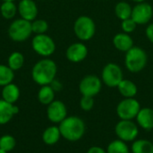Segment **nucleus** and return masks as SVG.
<instances>
[{
  "instance_id": "obj_19",
  "label": "nucleus",
  "mask_w": 153,
  "mask_h": 153,
  "mask_svg": "<svg viewBox=\"0 0 153 153\" xmlns=\"http://www.w3.org/2000/svg\"><path fill=\"white\" fill-rule=\"evenodd\" d=\"M117 88L124 98H134L138 92L136 84L128 79H123Z\"/></svg>"
},
{
  "instance_id": "obj_36",
  "label": "nucleus",
  "mask_w": 153,
  "mask_h": 153,
  "mask_svg": "<svg viewBox=\"0 0 153 153\" xmlns=\"http://www.w3.org/2000/svg\"><path fill=\"white\" fill-rule=\"evenodd\" d=\"M6 1H10V2H14L15 0H2V2H6Z\"/></svg>"
},
{
  "instance_id": "obj_30",
  "label": "nucleus",
  "mask_w": 153,
  "mask_h": 153,
  "mask_svg": "<svg viewBox=\"0 0 153 153\" xmlns=\"http://www.w3.org/2000/svg\"><path fill=\"white\" fill-rule=\"evenodd\" d=\"M95 104V100L93 97H89V96H82L80 100V108L82 110L85 112L91 111Z\"/></svg>"
},
{
  "instance_id": "obj_27",
  "label": "nucleus",
  "mask_w": 153,
  "mask_h": 153,
  "mask_svg": "<svg viewBox=\"0 0 153 153\" xmlns=\"http://www.w3.org/2000/svg\"><path fill=\"white\" fill-rule=\"evenodd\" d=\"M14 79V71H13L8 65L0 64V86L4 87L11 82Z\"/></svg>"
},
{
  "instance_id": "obj_4",
  "label": "nucleus",
  "mask_w": 153,
  "mask_h": 153,
  "mask_svg": "<svg viewBox=\"0 0 153 153\" xmlns=\"http://www.w3.org/2000/svg\"><path fill=\"white\" fill-rule=\"evenodd\" d=\"M74 31L75 36L82 41H88L91 39L96 32V24L94 21L87 16H79L74 24Z\"/></svg>"
},
{
  "instance_id": "obj_12",
  "label": "nucleus",
  "mask_w": 153,
  "mask_h": 153,
  "mask_svg": "<svg viewBox=\"0 0 153 153\" xmlns=\"http://www.w3.org/2000/svg\"><path fill=\"white\" fill-rule=\"evenodd\" d=\"M48 119L53 124H60L67 116V108L61 100H54L47 108Z\"/></svg>"
},
{
  "instance_id": "obj_37",
  "label": "nucleus",
  "mask_w": 153,
  "mask_h": 153,
  "mask_svg": "<svg viewBox=\"0 0 153 153\" xmlns=\"http://www.w3.org/2000/svg\"><path fill=\"white\" fill-rule=\"evenodd\" d=\"M0 153H8V152H5L4 151H3V150H1V149H0Z\"/></svg>"
},
{
  "instance_id": "obj_11",
  "label": "nucleus",
  "mask_w": 153,
  "mask_h": 153,
  "mask_svg": "<svg viewBox=\"0 0 153 153\" xmlns=\"http://www.w3.org/2000/svg\"><path fill=\"white\" fill-rule=\"evenodd\" d=\"M153 16L152 6L147 2L138 3L133 7L131 18L137 23V25H143L148 23Z\"/></svg>"
},
{
  "instance_id": "obj_6",
  "label": "nucleus",
  "mask_w": 153,
  "mask_h": 153,
  "mask_svg": "<svg viewBox=\"0 0 153 153\" xmlns=\"http://www.w3.org/2000/svg\"><path fill=\"white\" fill-rule=\"evenodd\" d=\"M117 139L126 143H133L139 135V126L133 120H119L115 126Z\"/></svg>"
},
{
  "instance_id": "obj_1",
  "label": "nucleus",
  "mask_w": 153,
  "mask_h": 153,
  "mask_svg": "<svg viewBox=\"0 0 153 153\" xmlns=\"http://www.w3.org/2000/svg\"><path fill=\"white\" fill-rule=\"evenodd\" d=\"M57 66L55 61L45 57L38 61L32 67L31 78L34 82L40 86L49 85L56 76Z\"/></svg>"
},
{
  "instance_id": "obj_15",
  "label": "nucleus",
  "mask_w": 153,
  "mask_h": 153,
  "mask_svg": "<svg viewBox=\"0 0 153 153\" xmlns=\"http://www.w3.org/2000/svg\"><path fill=\"white\" fill-rule=\"evenodd\" d=\"M138 126L144 131L153 130V108H142L135 117Z\"/></svg>"
},
{
  "instance_id": "obj_22",
  "label": "nucleus",
  "mask_w": 153,
  "mask_h": 153,
  "mask_svg": "<svg viewBox=\"0 0 153 153\" xmlns=\"http://www.w3.org/2000/svg\"><path fill=\"white\" fill-rule=\"evenodd\" d=\"M55 93L56 91L50 85L41 86L38 92V100L40 104L48 106L55 100Z\"/></svg>"
},
{
  "instance_id": "obj_8",
  "label": "nucleus",
  "mask_w": 153,
  "mask_h": 153,
  "mask_svg": "<svg viewBox=\"0 0 153 153\" xmlns=\"http://www.w3.org/2000/svg\"><path fill=\"white\" fill-rule=\"evenodd\" d=\"M141 108V104L136 99L124 98L117 106V115L121 120H133Z\"/></svg>"
},
{
  "instance_id": "obj_3",
  "label": "nucleus",
  "mask_w": 153,
  "mask_h": 153,
  "mask_svg": "<svg viewBox=\"0 0 153 153\" xmlns=\"http://www.w3.org/2000/svg\"><path fill=\"white\" fill-rule=\"evenodd\" d=\"M148 62V56L143 48L140 47H133L126 52L125 65L126 69L133 73L137 74L142 72Z\"/></svg>"
},
{
  "instance_id": "obj_23",
  "label": "nucleus",
  "mask_w": 153,
  "mask_h": 153,
  "mask_svg": "<svg viewBox=\"0 0 153 153\" xmlns=\"http://www.w3.org/2000/svg\"><path fill=\"white\" fill-rule=\"evenodd\" d=\"M132 11L133 7L130 5V4L125 1L118 2L115 6V14L121 21L131 18Z\"/></svg>"
},
{
  "instance_id": "obj_2",
  "label": "nucleus",
  "mask_w": 153,
  "mask_h": 153,
  "mask_svg": "<svg viewBox=\"0 0 153 153\" xmlns=\"http://www.w3.org/2000/svg\"><path fill=\"white\" fill-rule=\"evenodd\" d=\"M61 136L68 142L80 141L86 132L84 121L77 116H70L64 119L58 126Z\"/></svg>"
},
{
  "instance_id": "obj_7",
  "label": "nucleus",
  "mask_w": 153,
  "mask_h": 153,
  "mask_svg": "<svg viewBox=\"0 0 153 153\" xmlns=\"http://www.w3.org/2000/svg\"><path fill=\"white\" fill-rule=\"evenodd\" d=\"M31 48L35 53L43 57L52 56L56 51V43L54 39L45 34L35 35L31 40Z\"/></svg>"
},
{
  "instance_id": "obj_35",
  "label": "nucleus",
  "mask_w": 153,
  "mask_h": 153,
  "mask_svg": "<svg viewBox=\"0 0 153 153\" xmlns=\"http://www.w3.org/2000/svg\"><path fill=\"white\" fill-rule=\"evenodd\" d=\"M134 2H136L137 4L138 3H142V2H145V0H133Z\"/></svg>"
},
{
  "instance_id": "obj_5",
  "label": "nucleus",
  "mask_w": 153,
  "mask_h": 153,
  "mask_svg": "<svg viewBox=\"0 0 153 153\" xmlns=\"http://www.w3.org/2000/svg\"><path fill=\"white\" fill-rule=\"evenodd\" d=\"M32 34L31 22L24 19H16L11 22L8 28L9 38L15 42H22L28 39Z\"/></svg>"
},
{
  "instance_id": "obj_20",
  "label": "nucleus",
  "mask_w": 153,
  "mask_h": 153,
  "mask_svg": "<svg viewBox=\"0 0 153 153\" xmlns=\"http://www.w3.org/2000/svg\"><path fill=\"white\" fill-rule=\"evenodd\" d=\"M13 108L14 104L8 103L3 99L0 100V126L6 125L15 116Z\"/></svg>"
},
{
  "instance_id": "obj_24",
  "label": "nucleus",
  "mask_w": 153,
  "mask_h": 153,
  "mask_svg": "<svg viewBox=\"0 0 153 153\" xmlns=\"http://www.w3.org/2000/svg\"><path fill=\"white\" fill-rule=\"evenodd\" d=\"M106 151L107 153H131V149L128 147L127 143L119 139L110 142Z\"/></svg>"
},
{
  "instance_id": "obj_9",
  "label": "nucleus",
  "mask_w": 153,
  "mask_h": 153,
  "mask_svg": "<svg viewBox=\"0 0 153 153\" xmlns=\"http://www.w3.org/2000/svg\"><path fill=\"white\" fill-rule=\"evenodd\" d=\"M124 79L122 68L116 63L107 64L101 72L102 82L109 88H117Z\"/></svg>"
},
{
  "instance_id": "obj_38",
  "label": "nucleus",
  "mask_w": 153,
  "mask_h": 153,
  "mask_svg": "<svg viewBox=\"0 0 153 153\" xmlns=\"http://www.w3.org/2000/svg\"><path fill=\"white\" fill-rule=\"evenodd\" d=\"M152 142H153V141H152Z\"/></svg>"
},
{
  "instance_id": "obj_21",
  "label": "nucleus",
  "mask_w": 153,
  "mask_h": 153,
  "mask_svg": "<svg viewBox=\"0 0 153 153\" xmlns=\"http://www.w3.org/2000/svg\"><path fill=\"white\" fill-rule=\"evenodd\" d=\"M132 153H153V142L146 139H136L132 143Z\"/></svg>"
},
{
  "instance_id": "obj_28",
  "label": "nucleus",
  "mask_w": 153,
  "mask_h": 153,
  "mask_svg": "<svg viewBox=\"0 0 153 153\" xmlns=\"http://www.w3.org/2000/svg\"><path fill=\"white\" fill-rule=\"evenodd\" d=\"M16 145L15 138L11 134H4L0 137V149L5 152H12Z\"/></svg>"
},
{
  "instance_id": "obj_16",
  "label": "nucleus",
  "mask_w": 153,
  "mask_h": 153,
  "mask_svg": "<svg viewBox=\"0 0 153 153\" xmlns=\"http://www.w3.org/2000/svg\"><path fill=\"white\" fill-rule=\"evenodd\" d=\"M113 45L117 50L126 53L134 47V39L128 33L120 32L114 36Z\"/></svg>"
},
{
  "instance_id": "obj_31",
  "label": "nucleus",
  "mask_w": 153,
  "mask_h": 153,
  "mask_svg": "<svg viewBox=\"0 0 153 153\" xmlns=\"http://www.w3.org/2000/svg\"><path fill=\"white\" fill-rule=\"evenodd\" d=\"M137 27V23L132 19V18H128L126 20L121 21V29L123 30V32L125 33H132L135 30Z\"/></svg>"
},
{
  "instance_id": "obj_10",
  "label": "nucleus",
  "mask_w": 153,
  "mask_h": 153,
  "mask_svg": "<svg viewBox=\"0 0 153 153\" xmlns=\"http://www.w3.org/2000/svg\"><path fill=\"white\" fill-rule=\"evenodd\" d=\"M101 78L94 74H88L84 76L79 83V91L82 96L95 97L102 89Z\"/></svg>"
},
{
  "instance_id": "obj_26",
  "label": "nucleus",
  "mask_w": 153,
  "mask_h": 153,
  "mask_svg": "<svg viewBox=\"0 0 153 153\" xmlns=\"http://www.w3.org/2000/svg\"><path fill=\"white\" fill-rule=\"evenodd\" d=\"M24 65V56L21 52L15 51L13 52L7 60V65L13 70V71H18L20 70Z\"/></svg>"
},
{
  "instance_id": "obj_29",
  "label": "nucleus",
  "mask_w": 153,
  "mask_h": 153,
  "mask_svg": "<svg viewBox=\"0 0 153 153\" xmlns=\"http://www.w3.org/2000/svg\"><path fill=\"white\" fill-rule=\"evenodd\" d=\"M32 33L35 35L45 34L48 30V23L46 20L43 19H35L31 22Z\"/></svg>"
},
{
  "instance_id": "obj_32",
  "label": "nucleus",
  "mask_w": 153,
  "mask_h": 153,
  "mask_svg": "<svg viewBox=\"0 0 153 153\" xmlns=\"http://www.w3.org/2000/svg\"><path fill=\"white\" fill-rule=\"evenodd\" d=\"M86 153H107V151L100 146H91L88 149Z\"/></svg>"
},
{
  "instance_id": "obj_25",
  "label": "nucleus",
  "mask_w": 153,
  "mask_h": 153,
  "mask_svg": "<svg viewBox=\"0 0 153 153\" xmlns=\"http://www.w3.org/2000/svg\"><path fill=\"white\" fill-rule=\"evenodd\" d=\"M0 13H1V15L4 19L11 20L18 13V8H17V5L14 4V2L6 1V2L2 3L0 6Z\"/></svg>"
},
{
  "instance_id": "obj_34",
  "label": "nucleus",
  "mask_w": 153,
  "mask_h": 153,
  "mask_svg": "<svg viewBox=\"0 0 153 153\" xmlns=\"http://www.w3.org/2000/svg\"><path fill=\"white\" fill-rule=\"evenodd\" d=\"M49 85L52 87V89H53L55 91H60L62 90V88H63L62 83H61L58 80H56V79H55Z\"/></svg>"
},
{
  "instance_id": "obj_17",
  "label": "nucleus",
  "mask_w": 153,
  "mask_h": 153,
  "mask_svg": "<svg viewBox=\"0 0 153 153\" xmlns=\"http://www.w3.org/2000/svg\"><path fill=\"white\" fill-rule=\"evenodd\" d=\"M1 95H2V99L4 100H5L8 103H11V104H14L19 100L21 91H20L19 87L16 84L11 82L3 87Z\"/></svg>"
},
{
  "instance_id": "obj_18",
  "label": "nucleus",
  "mask_w": 153,
  "mask_h": 153,
  "mask_svg": "<svg viewBox=\"0 0 153 153\" xmlns=\"http://www.w3.org/2000/svg\"><path fill=\"white\" fill-rule=\"evenodd\" d=\"M61 133L59 127L56 126H51L47 127L42 133V141L46 145H55L61 138Z\"/></svg>"
},
{
  "instance_id": "obj_14",
  "label": "nucleus",
  "mask_w": 153,
  "mask_h": 153,
  "mask_svg": "<svg viewBox=\"0 0 153 153\" xmlns=\"http://www.w3.org/2000/svg\"><path fill=\"white\" fill-rule=\"evenodd\" d=\"M18 13L22 19L32 22L37 18L38 7L34 0H21L17 5Z\"/></svg>"
},
{
  "instance_id": "obj_13",
  "label": "nucleus",
  "mask_w": 153,
  "mask_h": 153,
  "mask_svg": "<svg viewBox=\"0 0 153 153\" xmlns=\"http://www.w3.org/2000/svg\"><path fill=\"white\" fill-rule=\"evenodd\" d=\"M88 52V48L85 44L82 42H75L67 48L65 56L72 63H80L87 57Z\"/></svg>"
},
{
  "instance_id": "obj_33",
  "label": "nucleus",
  "mask_w": 153,
  "mask_h": 153,
  "mask_svg": "<svg viewBox=\"0 0 153 153\" xmlns=\"http://www.w3.org/2000/svg\"><path fill=\"white\" fill-rule=\"evenodd\" d=\"M146 36L148 38V39L153 44V23H151L147 26L146 30H145Z\"/></svg>"
}]
</instances>
